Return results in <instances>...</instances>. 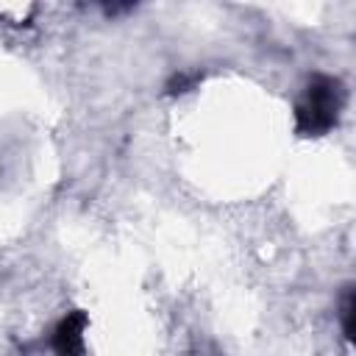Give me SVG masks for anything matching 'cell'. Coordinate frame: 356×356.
I'll use <instances>...</instances> for the list:
<instances>
[{
  "label": "cell",
  "mask_w": 356,
  "mask_h": 356,
  "mask_svg": "<svg viewBox=\"0 0 356 356\" xmlns=\"http://www.w3.org/2000/svg\"><path fill=\"white\" fill-rule=\"evenodd\" d=\"M83 331H86V314L81 309L67 312L53 328L50 345L56 356H83Z\"/></svg>",
  "instance_id": "2"
},
{
  "label": "cell",
  "mask_w": 356,
  "mask_h": 356,
  "mask_svg": "<svg viewBox=\"0 0 356 356\" xmlns=\"http://www.w3.org/2000/svg\"><path fill=\"white\" fill-rule=\"evenodd\" d=\"M348 89L337 75L314 72L306 81L303 97L295 106V131L298 136H323L328 134L345 108Z\"/></svg>",
  "instance_id": "1"
},
{
  "label": "cell",
  "mask_w": 356,
  "mask_h": 356,
  "mask_svg": "<svg viewBox=\"0 0 356 356\" xmlns=\"http://www.w3.org/2000/svg\"><path fill=\"white\" fill-rule=\"evenodd\" d=\"M203 78V72H175L170 81H167V95H184V92H189V89H195L197 86V81Z\"/></svg>",
  "instance_id": "4"
},
{
  "label": "cell",
  "mask_w": 356,
  "mask_h": 356,
  "mask_svg": "<svg viewBox=\"0 0 356 356\" xmlns=\"http://www.w3.org/2000/svg\"><path fill=\"white\" fill-rule=\"evenodd\" d=\"M353 314H356V292H353V284L345 286V295H342V331H345V339L353 342Z\"/></svg>",
  "instance_id": "3"
}]
</instances>
